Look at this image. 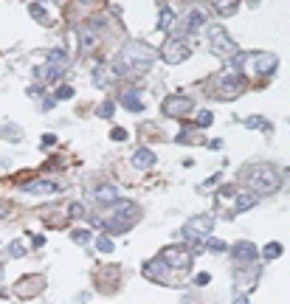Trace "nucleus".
I'll use <instances>...</instances> for the list:
<instances>
[{
  "label": "nucleus",
  "instance_id": "1",
  "mask_svg": "<svg viewBox=\"0 0 290 304\" xmlns=\"http://www.w3.org/2000/svg\"><path fill=\"white\" fill-rule=\"evenodd\" d=\"M155 62V51L144 43H127L113 65V76H141Z\"/></svg>",
  "mask_w": 290,
  "mask_h": 304
},
{
  "label": "nucleus",
  "instance_id": "2",
  "mask_svg": "<svg viewBox=\"0 0 290 304\" xmlns=\"http://www.w3.org/2000/svg\"><path fill=\"white\" fill-rule=\"evenodd\" d=\"M242 181H245L248 191L259 197V194H273L282 186V175L273 164H256L242 169Z\"/></svg>",
  "mask_w": 290,
  "mask_h": 304
},
{
  "label": "nucleus",
  "instance_id": "3",
  "mask_svg": "<svg viewBox=\"0 0 290 304\" xmlns=\"http://www.w3.org/2000/svg\"><path fill=\"white\" fill-rule=\"evenodd\" d=\"M107 209H110V214L102 220V228H105L107 234H124V231H130L141 217V209L132 200H113Z\"/></svg>",
  "mask_w": 290,
  "mask_h": 304
},
{
  "label": "nucleus",
  "instance_id": "4",
  "mask_svg": "<svg viewBox=\"0 0 290 304\" xmlns=\"http://www.w3.org/2000/svg\"><path fill=\"white\" fill-rule=\"evenodd\" d=\"M234 62H237L242 70H245L248 76H251V73H254V76H271L273 70H276V65H279L276 54H271V51L237 54V57H234Z\"/></svg>",
  "mask_w": 290,
  "mask_h": 304
},
{
  "label": "nucleus",
  "instance_id": "5",
  "mask_svg": "<svg viewBox=\"0 0 290 304\" xmlns=\"http://www.w3.org/2000/svg\"><path fill=\"white\" fill-rule=\"evenodd\" d=\"M211 228H214V217H209V214H197V217L186 220L180 237H183V243H192V245L200 248V240H206V237L211 234Z\"/></svg>",
  "mask_w": 290,
  "mask_h": 304
},
{
  "label": "nucleus",
  "instance_id": "6",
  "mask_svg": "<svg viewBox=\"0 0 290 304\" xmlns=\"http://www.w3.org/2000/svg\"><path fill=\"white\" fill-rule=\"evenodd\" d=\"M242 90H245V79H242V73H239V70H226V73L217 79L214 99H223V102H229V99H237Z\"/></svg>",
  "mask_w": 290,
  "mask_h": 304
},
{
  "label": "nucleus",
  "instance_id": "7",
  "mask_svg": "<svg viewBox=\"0 0 290 304\" xmlns=\"http://www.w3.org/2000/svg\"><path fill=\"white\" fill-rule=\"evenodd\" d=\"M206 34H209V45L211 51L217 54V57H226V60H234L237 57V45H234V40H231L229 34H226V28L220 26H206Z\"/></svg>",
  "mask_w": 290,
  "mask_h": 304
},
{
  "label": "nucleus",
  "instance_id": "8",
  "mask_svg": "<svg viewBox=\"0 0 290 304\" xmlns=\"http://www.w3.org/2000/svg\"><path fill=\"white\" fill-rule=\"evenodd\" d=\"M192 256H194V253H189L183 245H169V248H164V251H161L158 259L164 262L167 268L177 270V273H186V270H189V265H192Z\"/></svg>",
  "mask_w": 290,
  "mask_h": 304
},
{
  "label": "nucleus",
  "instance_id": "9",
  "mask_svg": "<svg viewBox=\"0 0 290 304\" xmlns=\"http://www.w3.org/2000/svg\"><path fill=\"white\" fill-rule=\"evenodd\" d=\"M186 57H189V43L183 37H169L167 43L161 45V60L167 65H180Z\"/></svg>",
  "mask_w": 290,
  "mask_h": 304
},
{
  "label": "nucleus",
  "instance_id": "10",
  "mask_svg": "<svg viewBox=\"0 0 290 304\" xmlns=\"http://www.w3.org/2000/svg\"><path fill=\"white\" fill-rule=\"evenodd\" d=\"M161 110H164L167 119H186L192 113V99L189 96H169L167 102L161 105Z\"/></svg>",
  "mask_w": 290,
  "mask_h": 304
},
{
  "label": "nucleus",
  "instance_id": "11",
  "mask_svg": "<svg viewBox=\"0 0 290 304\" xmlns=\"http://www.w3.org/2000/svg\"><path fill=\"white\" fill-rule=\"evenodd\" d=\"M45 290V276H40V273H31V276L20 279L17 285H14V293L20 296V299H34V296H40Z\"/></svg>",
  "mask_w": 290,
  "mask_h": 304
},
{
  "label": "nucleus",
  "instance_id": "12",
  "mask_svg": "<svg viewBox=\"0 0 290 304\" xmlns=\"http://www.w3.org/2000/svg\"><path fill=\"white\" fill-rule=\"evenodd\" d=\"M88 197L90 200H96L99 206H110V203H113V200H118L116 197V186L113 183H102V186H90L88 189Z\"/></svg>",
  "mask_w": 290,
  "mask_h": 304
},
{
  "label": "nucleus",
  "instance_id": "13",
  "mask_svg": "<svg viewBox=\"0 0 290 304\" xmlns=\"http://www.w3.org/2000/svg\"><path fill=\"white\" fill-rule=\"evenodd\" d=\"M20 189L26 191V194H57V191H62V186L54 181H28Z\"/></svg>",
  "mask_w": 290,
  "mask_h": 304
},
{
  "label": "nucleus",
  "instance_id": "14",
  "mask_svg": "<svg viewBox=\"0 0 290 304\" xmlns=\"http://www.w3.org/2000/svg\"><path fill=\"white\" fill-rule=\"evenodd\" d=\"M231 256L237 262H245V265H251V262L259 256V251H256L254 243H248V240H242V243H237L234 248H231Z\"/></svg>",
  "mask_w": 290,
  "mask_h": 304
},
{
  "label": "nucleus",
  "instance_id": "15",
  "mask_svg": "<svg viewBox=\"0 0 290 304\" xmlns=\"http://www.w3.org/2000/svg\"><path fill=\"white\" fill-rule=\"evenodd\" d=\"M167 265L155 256V259H150L147 265H144V276L147 279H152V282H164V285H169V279H167Z\"/></svg>",
  "mask_w": 290,
  "mask_h": 304
},
{
  "label": "nucleus",
  "instance_id": "16",
  "mask_svg": "<svg viewBox=\"0 0 290 304\" xmlns=\"http://www.w3.org/2000/svg\"><path fill=\"white\" fill-rule=\"evenodd\" d=\"M132 166H135V169H152V166H155V152L147 149V147H138L132 152Z\"/></svg>",
  "mask_w": 290,
  "mask_h": 304
},
{
  "label": "nucleus",
  "instance_id": "17",
  "mask_svg": "<svg viewBox=\"0 0 290 304\" xmlns=\"http://www.w3.org/2000/svg\"><path fill=\"white\" fill-rule=\"evenodd\" d=\"M121 105L127 107L130 113H141V110H144V102L138 99L135 90H124V93H121Z\"/></svg>",
  "mask_w": 290,
  "mask_h": 304
},
{
  "label": "nucleus",
  "instance_id": "18",
  "mask_svg": "<svg viewBox=\"0 0 290 304\" xmlns=\"http://www.w3.org/2000/svg\"><path fill=\"white\" fill-rule=\"evenodd\" d=\"M200 28H206V17H203V11H189V14H186V31H200Z\"/></svg>",
  "mask_w": 290,
  "mask_h": 304
},
{
  "label": "nucleus",
  "instance_id": "19",
  "mask_svg": "<svg viewBox=\"0 0 290 304\" xmlns=\"http://www.w3.org/2000/svg\"><path fill=\"white\" fill-rule=\"evenodd\" d=\"M79 43H82V51H90V48L96 45V31H93V26L79 28Z\"/></svg>",
  "mask_w": 290,
  "mask_h": 304
},
{
  "label": "nucleus",
  "instance_id": "20",
  "mask_svg": "<svg viewBox=\"0 0 290 304\" xmlns=\"http://www.w3.org/2000/svg\"><path fill=\"white\" fill-rule=\"evenodd\" d=\"M256 206V197L251 194V191H242V194H237V203H234V211H248V209H254Z\"/></svg>",
  "mask_w": 290,
  "mask_h": 304
},
{
  "label": "nucleus",
  "instance_id": "21",
  "mask_svg": "<svg viewBox=\"0 0 290 304\" xmlns=\"http://www.w3.org/2000/svg\"><path fill=\"white\" fill-rule=\"evenodd\" d=\"M242 124H245V127H254V130H265V132H271V130H273V124H271V122H265L262 116H251V119H242Z\"/></svg>",
  "mask_w": 290,
  "mask_h": 304
},
{
  "label": "nucleus",
  "instance_id": "22",
  "mask_svg": "<svg viewBox=\"0 0 290 304\" xmlns=\"http://www.w3.org/2000/svg\"><path fill=\"white\" fill-rule=\"evenodd\" d=\"M37 76L45 79V82H57L62 76V68H54V65H45V68H37Z\"/></svg>",
  "mask_w": 290,
  "mask_h": 304
},
{
  "label": "nucleus",
  "instance_id": "23",
  "mask_svg": "<svg viewBox=\"0 0 290 304\" xmlns=\"http://www.w3.org/2000/svg\"><path fill=\"white\" fill-rule=\"evenodd\" d=\"M68 62V54L62 51V48H54V51H48V65H54V68H62Z\"/></svg>",
  "mask_w": 290,
  "mask_h": 304
},
{
  "label": "nucleus",
  "instance_id": "24",
  "mask_svg": "<svg viewBox=\"0 0 290 304\" xmlns=\"http://www.w3.org/2000/svg\"><path fill=\"white\" fill-rule=\"evenodd\" d=\"M211 6H214V11H217L220 17H231V14H237V6H239V3H234V0H231V3H211Z\"/></svg>",
  "mask_w": 290,
  "mask_h": 304
},
{
  "label": "nucleus",
  "instance_id": "25",
  "mask_svg": "<svg viewBox=\"0 0 290 304\" xmlns=\"http://www.w3.org/2000/svg\"><path fill=\"white\" fill-rule=\"evenodd\" d=\"M175 141H177V144H203V141L194 138V130H192V127H183V130L177 132Z\"/></svg>",
  "mask_w": 290,
  "mask_h": 304
},
{
  "label": "nucleus",
  "instance_id": "26",
  "mask_svg": "<svg viewBox=\"0 0 290 304\" xmlns=\"http://www.w3.org/2000/svg\"><path fill=\"white\" fill-rule=\"evenodd\" d=\"M28 11H31V17H34V20L48 23V11L43 9V3H28Z\"/></svg>",
  "mask_w": 290,
  "mask_h": 304
},
{
  "label": "nucleus",
  "instance_id": "27",
  "mask_svg": "<svg viewBox=\"0 0 290 304\" xmlns=\"http://www.w3.org/2000/svg\"><path fill=\"white\" fill-rule=\"evenodd\" d=\"M70 240H73L76 245H88L90 243V231H85V228H73V231H70Z\"/></svg>",
  "mask_w": 290,
  "mask_h": 304
},
{
  "label": "nucleus",
  "instance_id": "28",
  "mask_svg": "<svg viewBox=\"0 0 290 304\" xmlns=\"http://www.w3.org/2000/svg\"><path fill=\"white\" fill-rule=\"evenodd\" d=\"M282 253V245L279 243H271V245H265V251H262V259H276V256H279Z\"/></svg>",
  "mask_w": 290,
  "mask_h": 304
},
{
  "label": "nucleus",
  "instance_id": "29",
  "mask_svg": "<svg viewBox=\"0 0 290 304\" xmlns=\"http://www.w3.org/2000/svg\"><path fill=\"white\" fill-rule=\"evenodd\" d=\"M211 122H214L211 110H200V113H197V122H194V127H211Z\"/></svg>",
  "mask_w": 290,
  "mask_h": 304
},
{
  "label": "nucleus",
  "instance_id": "30",
  "mask_svg": "<svg viewBox=\"0 0 290 304\" xmlns=\"http://www.w3.org/2000/svg\"><path fill=\"white\" fill-rule=\"evenodd\" d=\"M65 209H68V217H73V220H79V217H85V214H88L82 203H70V206H65Z\"/></svg>",
  "mask_w": 290,
  "mask_h": 304
},
{
  "label": "nucleus",
  "instance_id": "31",
  "mask_svg": "<svg viewBox=\"0 0 290 304\" xmlns=\"http://www.w3.org/2000/svg\"><path fill=\"white\" fill-rule=\"evenodd\" d=\"M203 245H206L209 251H226V248H229L223 240H214V237H206V240H203Z\"/></svg>",
  "mask_w": 290,
  "mask_h": 304
},
{
  "label": "nucleus",
  "instance_id": "32",
  "mask_svg": "<svg viewBox=\"0 0 290 304\" xmlns=\"http://www.w3.org/2000/svg\"><path fill=\"white\" fill-rule=\"evenodd\" d=\"M9 253L14 256V259H20V256H26V245H23V240H14V243L9 245Z\"/></svg>",
  "mask_w": 290,
  "mask_h": 304
},
{
  "label": "nucleus",
  "instance_id": "33",
  "mask_svg": "<svg viewBox=\"0 0 290 304\" xmlns=\"http://www.w3.org/2000/svg\"><path fill=\"white\" fill-rule=\"evenodd\" d=\"M96 248H99L102 253H110V251H113V240H110L107 234H102V237L96 240Z\"/></svg>",
  "mask_w": 290,
  "mask_h": 304
},
{
  "label": "nucleus",
  "instance_id": "34",
  "mask_svg": "<svg viewBox=\"0 0 290 304\" xmlns=\"http://www.w3.org/2000/svg\"><path fill=\"white\" fill-rule=\"evenodd\" d=\"M172 20H175V14H172V9H169V6H164V9H161V28H169L172 26Z\"/></svg>",
  "mask_w": 290,
  "mask_h": 304
},
{
  "label": "nucleus",
  "instance_id": "35",
  "mask_svg": "<svg viewBox=\"0 0 290 304\" xmlns=\"http://www.w3.org/2000/svg\"><path fill=\"white\" fill-rule=\"evenodd\" d=\"M93 85H96V87H105V85H107V76H105V68H102V62H99L96 70H93Z\"/></svg>",
  "mask_w": 290,
  "mask_h": 304
},
{
  "label": "nucleus",
  "instance_id": "36",
  "mask_svg": "<svg viewBox=\"0 0 290 304\" xmlns=\"http://www.w3.org/2000/svg\"><path fill=\"white\" fill-rule=\"evenodd\" d=\"M113 110H116V105H113V102H105V105H99V110H96V113L102 116V119H110V116H113Z\"/></svg>",
  "mask_w": 290,
  "mask_h": 304
},
{
  "label": "nucleus",
  "instance_id": "37",
  "mask_svg": "<svg viewBox=\"0 0 290 304\" xmlns=\"http://www.w3.org/2000/svg\"><path fill=\"white\" fill-rule=\"evenodd\" d=\"M70 96H73V87H70V85H59V87H57V99H59V102H65V99H70Z\"/></svg>",
  "mask_w": 290,
  "mask_h": 304
},
{
  "label": "nucleus",
  "instance_id": "38",
  "mask_svg": "<svg viewBox=\"0 0 290 304\" xmlns=\"http://www.w3.org/2000/svg\"><path fill=\"white\" fill-rule=\"evenodd\" d=\"M54 144H57V135H54V132H48V135H43V144H40V147H43V149H51Z\"/></svg>",
  "mask_w": 290,
  "mask_h": 304
},
{
  "label": "nucleus",
  "instance_id": "39",
  "mask_svg": "<svg viewBox=\"0 0 290 304\" xmlns=\"http://www.w3.org/2000/svg\"><path fill=\"white\" fill-rule=\"evenodd\" d=\"M110 138H113V141H124V138H127V130H121V127H113V130H110Z\"/></svg>",
  "mask_w": 290,
  "mask_h": 304
},
{
  "label": "nucleus",
  "instance_id": "40",
  "mask_svg": "<svg viewBox=\"0 0 290 304\" xmlns=\"http://www.w3.org/2000/svg\"><path fill=\"white\" fill-rule=\"evenodd\" d=\"M209 282H211V273H197V276H194V285H197V287L209 285Z\"/></svg>",
  "mask_w": 290,
  "mask_h": 304
},
{
  "label": "nucleus",
  "instance_id": "41",
  "mask_svg": "<svg viewBox=\"0 0 290 304\" xmlns=\"http://www.w3.org/2000/svg\"><path fill=\"white\" fill-rule=\"evenodd\" d=\"M237 194V189H231V186H223L220 189V197H234Z\"/></svg>",
  "mask_w": 290,
  "mask_h": 304
},
{
  "label": "nucleus",
  "instance_id": "42",
  "mask_svg": "<svg viewBox=\"0 0 290 304\" xmlns=\"http://www.w3.org/2000/svg\"><path fill=\"white\" fill-rule=\"evenodd\" d=\"M3 217H9V206H6V203L0 200V220H3Z\"/></svg>",
  "mask_w": 290,
  "mask_h": 304
},
{
  "label": "nucleus",
  "instance_id": "43",
  "mask_svg": "<svg viewBox=\"0 0 290 304\" xmlns=\"http://www.w3.org/2000/svg\"><path fill=\"white\" fill-rule=\"evenodd\" d=\"M31 243H34V248H43V243H45V237H40V234H37L34 240H31Z\"/></svg>",
  "mask_w": 290,
  "mask_h": 304
},
{
  "label": "nucleus",
  "instance_id": "44",
  "mask_svg": "<svg viewBox=\"0 0 290 304\" xmlns=\"http://www.w3.org/2000/svg\"><path fill=\"white\" fill-rule=\"evenodd\" d=\"M234 304H248V299H245V296H237V299H234Z\"/></svg>",
  "mask_w": 290,
  "mask_h": 304
}]
</instances>
